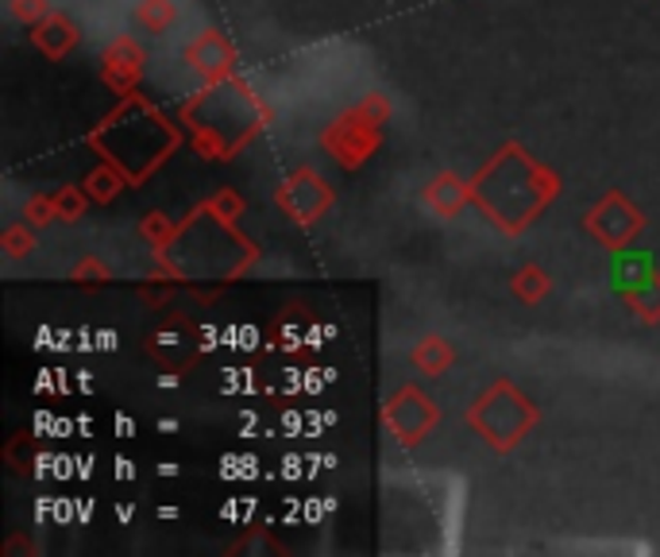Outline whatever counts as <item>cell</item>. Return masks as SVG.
<instances>
[{"label": "cell", "instance_id": "cell-1", "mask_svg": "<svg viewBox=\"0 0 660 557\" xmlns=\"http://www.w3.org/2000/svg\"><path fill=\"white\" fill-rule=\"evenodd\" d=\"M646 276H649V263L641 260V256H622V260L614 263V279L622 282V287H638Z\"/></svg>", "mask_w": 660, "mask_h": 557}]
</instances>
